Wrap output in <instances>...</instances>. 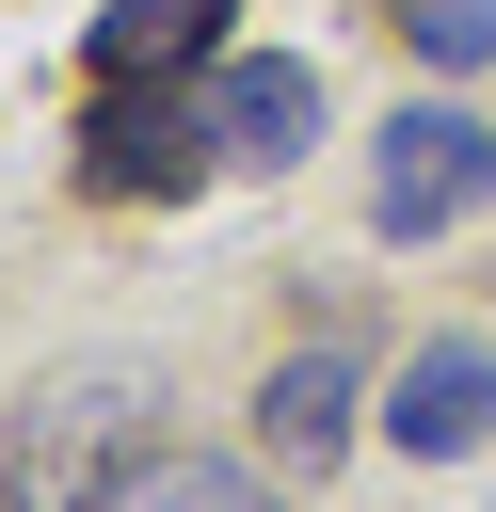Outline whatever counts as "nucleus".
Masks as SVG:
<instances>
[{
    "label": "nucleus",
    "mask_w": 496,
    "mask_h": 512,
    "mask_svg": "<svg viewBox=\"0 0 496 512\" xmlns=\"http://www.w3.org/2000/svg\"><path fill=\"white\" fill-rule=\"evenodd\" d=\"M144 512H256V496H240V464H160Z\"/></svg>",
    "instance_id": "1a4fd4ad"
},
{
    "label": "nucleus",
    "mask_w": 496,
    "mask_h": 512,
    "mask_svg": "<svg viewBox=\"0 0 496 512\" xmlns=\"http://www.w3.org/2000/svg\"><path fill=\"white\" fill-rule=\"evenodd\" d=\"M160 448V368L144 352H96V368H48L16 400V448H0V512H112Z\"/></svg>",
    "instance_id": "f257e3e1"
},
{
    "label": "nucleus",
    "mask_w": 496,
    "mask_h": 512,
    "mask_svg": "<svg viewBox=\"0 0 496 512\" xmlns=\"http://www.w3.org/2000/svg\"><path fill=\"white\" fill-rule=\"evenodd\" d=\"M480 192H496V128H480L464 96H416V112L368 128V224H384V240H432V224H464Z\"/></svg>",
    "instance_id": "f03ea898"
},
{
    "label": "nucleus",
    "mask_w": 496,
    "mask_h": 512,
    "mask_svg": "<svg viewBox=\"0 0 496 512\" xmlns=\"http://www.w3.org/2000/svg\"><path fill=\"white\" fill-rule=\"evenodd\" d=\"M352 400H368V384H352V352L320 336V352H288V368L256 384V448H272L288 480H320V464L352 448Z\"/></svg>",
    "instance_id": "39448f33"
},
{
    "label": "nucleus",
    "mask_w": 496,
    "mask_h": 512,
    "mask_svg": "<svg viewBox=\"0 0 496 512\" xmlns=\"http://www.w3.org/2000/svg\"><path fill=\"white\" fill-rule=\"evenodd\" d=\"M384 448H416V464H448V448H496V352H480V336H432V352H400Z\"/></svg>",
    "instance_id": "20e7f679"
},
{
    "label": "nucleus",
    "mask_w": 496,
    "mask_h": 512,
    "mask_svg": "<svg viewBox=\"0 0 496 512\" xmlns=\"http://www.w3.org/2000/svg\"><path fill=\"white\" fill-rule=\"evenodd\" d=\"M224 160H304L320 144V64H224Z\"/></svg>",
    "instance_id": "0eeeda50"
},
{
    "label": "nucleus",
    "mask_w": 496,
    "mask_h": 512,
    "mask_svg": "<svg viewBox=\"0 0 496 512\" xmlns=\"http://www.w3.org/2000/svg\"><path fill=\"white\" fill-rule=\"evenodd\" d=\"M400 48L464 80V64H496V0H400Z\"/></svg>",
    "instance_id": "6e6552de"
},
{
    "label": "nucleus",
    "mask_w": 496,
    "mask_h": 512,
    "mask_svg": "<svg viewBox=\"0 0 496 512\" xmlns=\"http://www.w3.org/2000/svg\"><path fill=\"white\" fill-rule=\"evenodd\" d=\"M224 16H240V0H112L80 64H96V80H192V64L224 48Z\"/></svg>",
    "instance_id": "423d86ee"
},
{
    "label": "nucleus",
    "mask_w": 496,
    "mask_h": 512,
    "mask_svg": "<svg viewBox=\"0 0 496 512\" xmlns=\"http://www.w3.org/2000/svg\"><path fill=\"white\" fill-rule=\"evenodd\" d=\"M208 144H224V128H192V96H160V80H96V112H80V192L160 208V192H192Z\"/></svg>",
    "instance_id": "7ed1b4c3"
}]
</instances>
